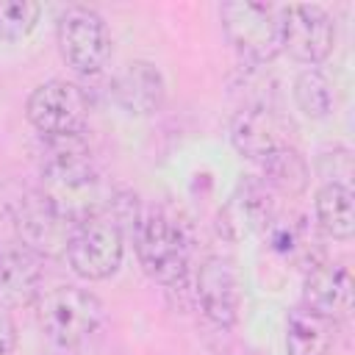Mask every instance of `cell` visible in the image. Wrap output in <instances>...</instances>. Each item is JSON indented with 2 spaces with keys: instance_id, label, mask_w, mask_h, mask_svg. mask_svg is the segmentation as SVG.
<instances>
[{
  "instance_id": "obj_1",
  "label": "cell",
  "mask_w": 355,
  "mask_h": 355,
  "mask_svg": "<svg viewBox=\"0 0 355 355\" xmlns=\"http://www.w3.org/2000/svg\"><path fill=\"white\" fill-rule=\"evenodd\" d=\"M42 186L39 191L72 222L103 214L108 189L92 158V147L80 136L44 139L42 153Z\"/></svg>"
},
{
  "instance_id": "obj_2",
  "label": "cell",
  "mask_w": 355,
  "mask_h": 355,
  "mask_svg": "<svg viewBox=\"0 0 355 355\" xmlns=\"http://www.w3.org/2000/svg\"><path fill=\"white\" fill-rule=\"evenodd\" d=\"M139 266L164 288H186L191 275V239L186 225L164 211L144 208L130 230Z\"/></svg>"
},
{
  "instance_id": "obj_3",
  "label": "cell",
  "mask_w": 355,
  "mask_h": 355,
  "mask_svg": "<svg viewBox=\"0 0 355 355\" xmlns=\"http://www.w3.org/2000/svg\"><path fill=\"white\" fill-rule=\"evenodd\" d=\"M222 28L239 58L250 67H266L283 53L286 6L261 0H227L219 8Z\"/></svg>"
},
{
  "instance_id": "obj_4",
  "label": "cell",
  "mask_w": 355,
  "mask_h": 355,
  "mask_svg": "<svg viewBox=\"0 0 355 355\" xmlns=\"http://www.w3.org/2000/svg\"><path fill=\"white\" fill-rule=\"evenodd\" d=\"M36 322L58 347L86 344L105 322V305L97 294L80 286H55L39 294Z\"/></svg>"
},
{
  "instance_id": "obj_5",
  "label": "cell",
  "mask_w": 355,
  "mask_h": 355,
  "mask_svg": "<svg viewBox=\"0 0 355 355\" xmlns=\"http://www.w3.org/2000/svg\"><path fill=\"white\" fill-rule=\"evenodd\" d=\"M67 261L72 272L83 280H108L122 266L125 236L122 227L108 214H94L72 225Z\"/></svg>"
},
{
  "instance_id": "obj_6",
  "label": "cell",
  "mask_w": 355,
  "mask_h": 355,
  "mask_svg": "<svg viewBox=\"0 0 355 355\" xmlns=\"http://www.w3.org/2000/svg\"><path fill=\"white\" fill-rule=\"evenodd\" d=\"M58 50L67 67L83 78L97 75L111 58V33L105 19L89 6H69L58 17Z\"/></svg>"
},
{
  "instance_id": "obj_7",
  "label": "cell",
  "mask_w": 355,
  "mask_h": 355,
  "mask_svg": "<svg viewBox=\"0 0 355 355\" xmlns=\"http://www.w3.org/2000/svg\"><path fill=\"white\" fill-rule=\"evenodd\" d=\"M25 114H28V122L44 139L80 136L89 119V100L78 83L53 78L39 83L28 94Z\"/></svg>"
},
{
  "instance_id": "obj_8",
  "label": "cell",
  "mask_w": 355,
  "mask_h": 355,
  "mask_svg": "<svg viewBox=\"0 0 355 355\" xmlns=\"http://www.w3.org/2000/svg\"><path fill=\"white\" fill-rule=\"evenodd\" d=\"M11 222L19 244L39 258L64 255L75 225L39 189H25L17 194V200H11Z\"/></svg>"
},
{
  "instance_id": "obj_9",
  "label": "cell",
  "mask_w": 355,
  "mask_h": 355,
  "mask_svg": "<svg viewBox=\"0 0 355 355\" xmlns=\"http://www.w3.org/2000/svg\"><path fill=\"white\" fill-rule=\"evenodd\" d=\"M294 139V122L269 103H250L230 122V144L241 158L255 164H261L277 150L297 147Z\"/></svg>"
},
{
  "instance_id": "obj_10",
  "label": "cell",
  "mask_w": 355,
  "mask_h": 355,
  "mask_svg": "<svg viewBox=\"0 0 355 355\" xmlns=\"http://www.w3.org/2000/svg\"><path fill=\"white\" fill-rule=\"evenodd\" d=\"M194 302L216 327H233L241 311V277L227 255H208L194 272Z\"/></svg>"
},
{
  "instance_id": "obj_11",
  "label": "cell",
  "mask_w": 355,
  "mask_h": 355,
  "mask_svg": "<svg viewBox=\"0 0 355 355\" xmlns=\"http://www.w3.org/2000/svg\"><path fill=\"white\" fill-rule=\"evenodd\" d=\"M336 47V19L322 6H286L283 50L308 67L322 64Z\"/></svg>"
},
{
  "instance_id": "obj_12",
  "label": "cell",
  "mask_w": 355,
  "mask_h": 355,
  "mask_svg": "<svg viewBox=\"0 0 355 355\" xmlns=\"http://www.w3.org/2000/svg\"><path fill=\"white\" fill-rule=\"evenodd\" d=\"M111 97L128 116H153L166 100L164 72L144 58H133L111 78Z\"/></svg>"
},
{
  "instance_id": "obj_13",
  "label": "cell",
  "mask_w": 355,
  "mask_h": 355,
  "mask_svg": "<svg viewBox=\"0 0 355 355\" xmlns=\"http://www.w3.org/2000/svg\"><path fill=\"white\" fill-rule=\"evenodd\" d=\"M302 305L330 322H344L352 316V275L344 263L319 261L305 269Z\"/></svg>"
},
{
  "instance_id": "obj_14",
  "label": "cell",
  "mask_w": 355,
  "mask_h": 355,
  "mask_svg": "<svg viewBox=\"0 0 355 355\" xmlns=\"http://www.w3.org/2000/svg\"><path fill=\"white\" fill-rule=\"evenodd\" d=\"M275 214H277L275 194L252 175V178L239 183V189L233 191V197L222 208L219 222L233 239H241V236L263 233L269 227V222L275 219Z\"/></svg>"
},
{
  "instance_id": "obj_15",
  "label": "cell",
  "mask_w": 355,
  "mask_h": 355,
  "mask_svg": "<svg viewBox=\"0 0 355 355\" xmlns=\"http://www.w3.org/2000/svg\"><path fill=\"white\" fill-rule=\"evenodd\" d=\"M42 294V258L28 247H0V308H25Z\"/></svg>"
},
{
  "instance_id": "obj_16",
  "label": "cell",
  "mask_w": 355,
  "mask_h": 355,
  "mask_svg": "<svg viewBox=\"0 0 355 355\" xmlns=\"http://www.w3.org/2000/svg\"><path fill=\"white\" fill-rule=\"evenodd\" d=\"M263 239L269 244V250L288 261V263H297L302 269H311L313 263H319V236H316V227L300 216V214H275V219L269 222V227L263 230Z\"/></svg>"
},
{
  "instance_id": "obj_17",
  "label": "cell",
  "mask_w": 355,
  "mask_h": 355,
  "mask_svg": "<svg viewBox=\"0 0 355 355\" xmlns=\"http://www.w3.org/2000/svg\"><path fill=\"white\" fill-rule=\"evenodd\" d=\"M316 227L336 241H349L355 233V191L344 183H322L313 200Z\"/></svg>"
},
{
  "instance_id": "obj_18",
  "label": "cell",
  "mask_w": 355,
  "mask_h": 355,
  "mask_svg": "<svg viewBox=\"0 0 355 355\" xmlns=\"http://www.w3.org/2000/svg\"><path fill=\"white\" fill-rule=\"evenodd\" d=\"M336 341V322L297 305L286 319V349L288 355H330Z\"/></svg>"
},
{
  "instance_id": "obj_19",
  "label": "cell",
  "mask_w": 355,
  "mask_h": 355,
  "mask_svg": "<svg viewBox=\"0 0 355 355\" xmlns=\"http://www.w3.org/2000/svg\"><path fill=\"white\" fill-rule=\"evenodd\" d=\"M258 180L277 197H300L308 183H311V166L302 158V153L297 147H286L272 153L269 158H263L258 164Z\"/></svg>"
},
{
  "instance_id": "obj_20",
  "label": "cell",
  "mask_w": 355,
  "mask_h": 355,
  "mask_svg": "<svg viewBox=\"0 0 355 355\" xmlns=\"http://www.w3.org/2000/svg\"><path fill=\"white\" fill-rule=\"evenodd\" d=\"M291 94H294V105H297L308 119H324V116H330L333 103H336L333 83H330V78H327L319 67H305V69H300L297 78H294Z\"/></svg>"
},
{
  "instance_id": "obj_21",
  "label": "cell",
  "mask_w": 355,
  "mask_h": 355,
  "mask_svg": "<svg viewBox=\"0 0 355 355\" xmlns=\"http://www.w3.org/2000/svg\"><path fill=\"white\" fill-rule=\"evenodd\" d=\"M42 6L31 0H0V39L22 42L39 25Z\"/></svg>"
},
{
  "instance_id": "obj_22",
  "label": "cell",
  "mask_w": 355,
  "mask_h": 355,
  "mask_svg": "<svg viewBox=\"0 0 355 355\" xmlns=\"http://www.w3.org/2000/svg\"><path fill=\"white\" fill-rule=\"evenodd\" d=\"M319 175L324 178V183H344V186H349V178H352V155H349V150L347 147H336L330 153H322Z\"/></svg>"
},
{
  "instance_id": "obj_23",
  "label": "cell",
  "mask_w": 355,
  "mask_h": 355,
  "mask_svg": "<svg viewBox=\"0 0 355 355\" xmlns=\"http://www.w3.org/2000/svg\"><path fill=\"white\" fill-rule=\"evenodd\" d=\"M17 347V324L6 308H0V355H11Z\"/></svg>"
}]
</instances>
